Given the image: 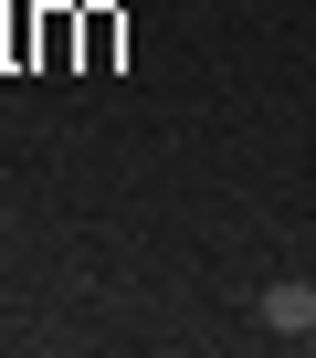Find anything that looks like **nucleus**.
I'll return each mask as SVG.
<instances>
[{"mask_svg": "<svg viewBox=\"0 0 316 358\" xmlns=\"http://www.w3.org/2000/svg\"><path fill=\"white\" fill-rule=\"evenodd\" d=\"M253 316H264L274 337H295V348H306V337H316V285H306V274H274V285L253 295Z\"/></svg>", "mask_w": 316, "mask_h": 358, "instance_id": "1", "label": "nucleus"}]
</instances>
